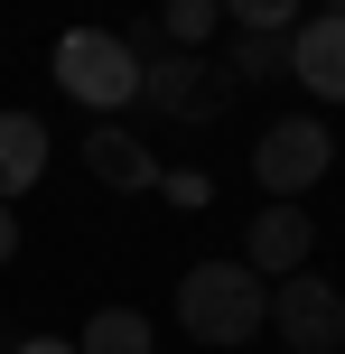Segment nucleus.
Returning a JSON list of instances; mask_svg holds the SVG:
<instances>
[{"instance_id":"obj_15","label":"nucleus","mask_w":345,"mask_h":354,"mask_svg":"<svg viewBox=\"0 0 345 354\" xmlns=\"http://www.w3.org/2000/svg\"><path fill=\"white\" fill-rule=\"evenodd\" d=\"M19 354H75V336H19Z\"/></svg>"},{"instance_id":"obj_12","label":"nucleus","mask_w":345,"mask_h":354,"mask_svg":"<svg viewBox=\"0 0 345 354\" xmlns=\"http://www.w3.org/2000/svg\"><path fill=\"white\" fill-rule=\"evenodd\" d=\"M159 28H168V47H205V37L224 28V0H168Z\"/></svg>"},{"instance_id":"obj_13","label":"nucleus","mask_w":345,"mask_h":354,"mask_svg":"<svg viewBox=\"0 0 345 354\" xmlns=\"http://www.w3.org/2000/svg\"><path fill=\"white\" fill-rule=\"evenodd\" d=\"M224 19H234V28H299L308 0H224Z\"/></svg>"},{"instance_id":"obj_10","label":"nucleus","mask_w":345,"mask_h":354,"mask_svg":"<svg viewBox=\"0 0 345 354\" xmlns=\"http://www.w3.org/2000/svg\"><path fill=\"white\" fill-rule=\"evenodd\" d=\"M149 345H159V336H149L140 308H93L84 336H75V354H149Z\"/></svg>"},{"instance_id":"obj_6","label":"nucleus","mask_w":345,"mask_h":354,"mask_svg":"<svg viewBox=\"0 0 345 354\" xmlns=\"http://www.w3.org/2000/svg\"><path fill=\"white\" fill-rule=\"evenodd\" d=\"M317 261V214L308 205H261L252 224H243V270H261V280H290V270Z\"/></svg>"},{"instance_id":"obj_5","label":"nucleus","mask_w":345,"mask_h":354,"mask_svg":"<svg viewBox=\"0 0 345 354\" xmlns=\"http://www.w3.org/2000/svg\"><path fill=\"white\" fill-rule=\"evenodd\" d=\"M271 336L290 354H336L345 345V289L317 280V261L290 270V280H271Z\"/></svg>"},{"instance_id":"obj_8","label":"nucleus","mask_w":345,"mask_h":354,"mask_svg":"<svg viewBox=\"0 0 345 354\" xmlns=\"http://www.w3.org/2000/svg\"><path fill=\"white\" fill-rule=\"evenodd\" d=\"M84 159H93L103 187H122V196H149V187H159L149 140H140V131H122V122H93V131H84Z\"/></svg>"},{"instance_id":"obj_14","label":"nucleus","mask_w":345,"mask_h":354,"mask_svg":"<svg viewBox=\"0 0 345 354\" xmlns=\"http://www.w3.org/2000/svg\"><path fill=\"white\" fill-rule=\"evenodd\" d=\"M0 261H19V205H0Z\"/></svg>"},{"instance_id":"obj_7","label":"nucleus","mask_w":345,"mask_h":354,"mask_svg":"<svg viewBox=\"0 0 345 354\" xmlns=\"http://www.w3.org/2000/svg\"><path fill=\"white\" fill-rule=\"evenodd\" d=\"M290 84H308L317 103H345V0H327L290 28Z\"/></svg>"},{"instance_id":"obj_4","label":"nucleus","mask_w":345,"mask_h":354,"mask_svg":"<svg viewBox=\"0 0 345 354\" xmlns=\"http://www.w3.org/2000/svg\"><path fill=\"white\" fill-rule=\"evenodd\" d=\"M140 103H159L168 122H215L234 103V66L178 47V56H140Z\"/></svg>"},{"instance_id":"obj_3","label":"nucleus","mask_w":345,"mask_h":354,"mask_svg":"<svg viewBox=\"0 0 345 354\" xmlns=\"http://www.w3.org/2000/svg\"><path fill=\"white\" fill-rule=\"evenodd\" d=\"M327 168H336V131L317 122V112H280V122H261V140H252L261 196H308Z\"/></svg>"},{"instance_id":"obj_1","label":"nucleus","mask_w":345,"mask_h":354,"mask_svg":"<svg viewBox=\"0 0 345 354\" xmlns=\"http://www.w3.org/2000/svg\"><path fill=\"white\" fill-rule=\"evenodd\" d=\"M178 326L196 345H252L271 326V280L243 270V261H196L178 280Z\"/></svg>"},{"instance_id":"obj_9","label":"nucleus","mask_w":345,"mask_h":354,"mask_svg":"<svg viewBox=\"0 0 345 354\" xmlns=\"http://www.w3.org/2000/svg\"><path fill=\"white\" fill-rule=\"evenodd\" d=\"M47 122H37V112H0V205H19V196L37 187V177H47Z\"/></svg>"},{"instance_id":"obj_11","label":"nucleus","mask_w":345,"mask_h":354,"mask_svg":"<svg viewBox=\"0 0 345 354\" xmlns=\"http://www.w3.org/2000/svg\"><path fill=\"white\" fill-rule=\"evenodd\" d=\"M280 75H290V28H243L234 84H280Z\"/></svg>"},{"instance_id":"obj_2","label":"nucleus","mask_w":345,"mask_h":354,"mask_svg":"<svg viewBox=\"0 0 345 354\" xmlns=\"http://www.w3.org/2000/svg\"><path fill=\"white\" fill-rule=\"evenodd\" d=\"M56 84H66L84 112L112 122V112L140 103V47L112 37V28H66V37H56Z\"/></svg>"}]
</instances>
